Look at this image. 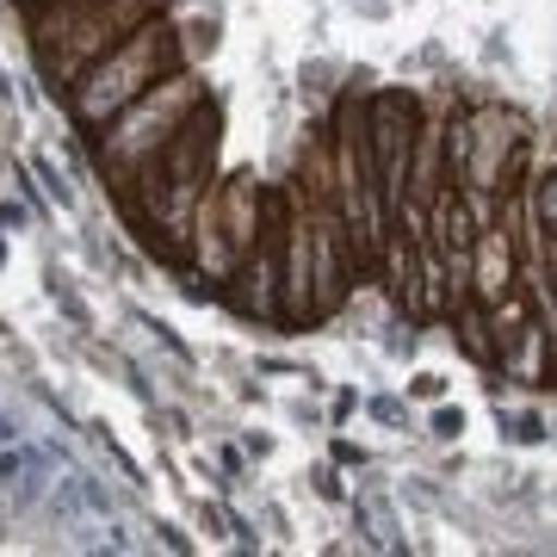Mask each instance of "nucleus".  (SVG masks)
<instances>
[{
	"mask_svg": "<svg viewBox=\"0 0 557 557\" xmlns=\"http://www.w3.org/2000/svg\"><path fill=\"white\" fill-rule=\"evenodd\" d=\"M211 161H218V106H199L180 124V137L124 186L137 223L161 236V255H174V242L193 236V211L211 193Z\"/></svg>",
	"mask_w": 557,
	"mask_h": 557,
	"instance_id": "1",
	"label": "nucleus"
},
{
	"mask_svg": "<svg viewBox=\"0 0 557 557\" xmlns=\"http://www.w3.org/2000/svg\"><path fill=\"white\" fill-rule=\"evenodd\" d=\"M174 69H186L180 62V38L174 25L161 20V13H149V20L131 32L124 44H112L87 75L69 87V119L94 137V131H106V124L119 119L131 100H143L149 87H156L161 75H174Z\"/></svg>",
	"mask_w": 557,
	"mask_h": 557,
	"instance_id": "2",
	"label": "nucleus"
},
{
	"mask_svg": "<svg viewBox=\"0 0 557 557\" xmlns=\"http://www.w3.org/2000/svg\"><path fill=\"white\" fill-rule=\"evenodd\" d=\"M149 13H156V0H57V7H44L32 20V50H38L44 81L50 87H75Z\"/></svg>",
	"mask_w": 557,
	"mask_h": 557,
	"instance_id": "3",
	"label": "nucleus"
},
{
	"mask_svg": "<svg viewBox=\"0 0 557 557\" xmlns=\"http://www.w3.org/2000/svg\"><path fill=\"white\" fill-rule=\"evenodd\" d=\"M199 106H205V87H199L193 69L161 75L156 87H149L143 100L124 106L106 131H94V161H100V174H112L119 186H131V180H137L143 168H149V161L180 137V124L193 119Z\"/></svg>",
	"mask_w": 557,
	"mask_h": 557,
	"instance_id": "4",
	"label": "nucleus"
},
{
	"mask_svg": "<svg viewBox=\"0 0 557 557\" xmlns=\"http://www.w3.org/2000/svg\"><path fill=\"white\" fill-rule=\"evenodd\" d=\"M366 124H372V161H379L384 199H391V218L409 205V149H416L421 131V106L409 94H379L366 100Z\"/></svg>",
	"mask_w": 557,
	"mask_h": 557,
	"instance_id": "5",
	"label": "nucleus"
},
{
	"mask_svg": "<svg viewBox=\"0 0 557 557\" xmlns=\"http://www.w3.org/2000/svg\"><path fill=\"white\" fill-rule=\"evenodd\" d=\"M354 267H359V248L347 236V223H341L335 199H317L310 205V298H317V322L347 304Z\"/></svg>",
	"mask_w": 557,
	"mask_h": 557,
	"instance_id": "6",
	"label": "nucleus"
},
{
	"mask_svg": "<svg viewBox=\"0 0 557 557\" xmlns=\"http://www.w3.org/2000/svg\"><path fill=\"white\" fill-rule=\"evenodd\" d=\"M310 205L304 193H285V248H278V322H317L310 298Z\"/></svg>",
	"mask_w": 557,
	"mask_h": 557,
	"instance_id": "7",
	"label": "nucleus"
},
{
	"mask_svg": "<svg viewBox=\"0 0 557 557\" xmlns=\"http://www.w3.org/2000/svg\"><path fill=\"white\" fill-rule=\"evenodd\" d=\"M471 119V174H465V186L471 193H496L508 186V161L520 156V119L508 112V106H478V112H465Z\"/></svg>",
	"mask_w": 557,
	"mask_h": 557,
	"instance_id": "8",
	"label": "nucleus"
},
{
	"mask_svg": "<svg viewBox=\"0 0 557 557\" xmlns=\"http://www.w3.org/2000/svg\"><path fill=\"white\" fill-rule=\"evenodd\" d=\"M458 335H465V354L478 359V366H496V335H490V310H483V304H458Z\"/></svg>",
	"mask_w": 557,
	"mask_h": 557,
	"instance_id": "9",
	"label": "nucleus"
},
{
	"mask_svg": "<svg viewBox=\"0 0 557 557\" xmlns=\"http://www.w3.org/2000/svg\"><path fill=\"white\" fill-rule=\"evenodd\" d=\"M533 218H539V230L557 242V168L533 174Z\"/></svg>",
	"mask_w": 557,
	"mask_h": 557,
	"instance_id": "10",
	"label": "nucleus"
},
{
	"mask_svg": "<svg viewBox=\"0 0 557 557\" xmlns=\"http://www.w3.org/2000/svg\"><path fill=\"white\" fill-rule=\"evenodd\" d=\"M38 174L50 180V199H57V205H69V199H75V193H69V180H62L57 168H50V161H38Z\"/></svg>",
	"mask_w": 557,
	"mask_h": 557,
	"instance_id": "11",
	"label": "nucleus"
},
{
	"mask_svg": "<svg viewBox=\"0 0 557 557\" xmlns=\"http://www.w3.org/2000/svg\"><path fill=\"white\" fill-rule=\"evenodd\" d=\"M7 440H25V434H20V421H13V416H0V446H7Z\"/></svg>",
	"mask_w": 557,
	"mask_h": 557,
	"instance_id": "12",
	"label": "nucleus"
},
{
	"mask_svg": "<svg viewBox=\"0 0 557 557\" xmlns=\"http://www.w3.org/2000/svg\"><path fill=\"white\" fill-rule=\"evenodd\" d=\"M0 520H7V490H0Z\"/></svg>",
	"mask_w": 557,
	"mask_h": 557,
	"instance_id": "13",
	"label": "nucleus"
}]
</instances>
